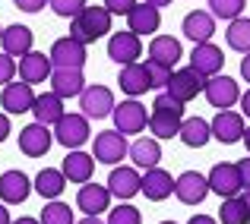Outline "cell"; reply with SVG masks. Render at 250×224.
Returning a JSON list of instances; mask_svg holds the SVG:
<instances>
[{"label": "cell", "instance_id": "484cf974", "mask_svg": "<svg viewBox=\"0 0 250 224\" xmlns=\"http://www.w3.org/2000/svg\"><path fill=\"white\" fill-rule=\"evenodd\" d=\"M184 57V48H181V41L177 38H171V35H155L152 41H149V60H155V63H165V67L174 70V63Z\"/></svg>", "mask_w": 250, "mask_h": 224}, {"label": "cell", "instance_id": "cb8c5ba5", "mask_svg": "<svg viewBox=\"0 0 250 224\" xmlns=\"http://www.w3.org/2000/svg\"><path fill=\"white\" fill-rule=\"evenodd\" d=\"M127 25H130V32H133V35H155V32H159V25H162V13L143 0V3H136L133 13L127 16Z\"/></svg>", "mask_w": 250, "mask_h": 224}, {"label": "cell", "instance_id": "5b68a950", "mask_svg": "<svg viewBox=\"0 0 250 224\" xmlns=\"http://www.w3.org/2000/svg\"><path fill=\"white\" fill-rule=\"evenodd\" d=\"M206 82L209 79L200 76L193 67H184V70H174V73H171V82H168L165 92L171 98H177L181 104H187L190 98H196L200 92H206Z\"/></svg>", "mask_w": 250, "mask_h": 224}, {"label": "cell", "instance_id": "ac0fdd59", "mask_svg": "<svg viewBox=\"0 0 250 224\" xmlns=\"http://www.w3.org/2000/svg\"><path fill=\"white\" fill-rule=\"evenodd\" d=\"M181 32H184V35H187L193 44H206L209 38L215 35V16H212L209 10H193V13H187V16H184Z\"/></svg>", "mask_w": 250, "mask_h": 224}, {"label": "cell", "instance_id": "74e56055", "mask_svg": "<svg viewBox=\"0 0 250 224\" xmlns=\"http://www.w3.org/2000/svg\"><path fill=\"white\" fill-rule=\"evenodd\" d=\"M51 10L63 19H76L85 10V0H51Z\"/></svg>", "mask_w": 250, "mask_h": 224}, {"label": "cell", "instance_id": "1f68e13d", "mask_svg": "<svg viewBox=\"0 0 250 224\" xmlns=\"http://www.w3.org/2000/svg\"><path fill=\"white\" fill-rule=\"evenodd\" d=\"M35 189L44 199H57V196L67 189V177L57 168H44V170H38V177H35Z\"/></svg>", "mask_w": 250, "mask_h": 224}, {"label": "cell", "instance_id": "d6a6232c", "mask_svg": "<svg viewBox=\"0 0 250 224\" xmlns=\"http://www.w3.org/2000/svg\"><path fill=\"white\" fill-rule=\"evenodd\" d=\"M225 41H228V48L241 51V54H250V19H247V16H241V19H234V22H228Z\"/></svg>", "mask_w": 250, "mask_h": 224}, {"label": "cell", "instance_id": "836d02e7", "mask_svg": "<svg viewBox=\"0 0 250 224\" xmlns=\"http://www.w3.org/2000/svg\"><path fill=\"white\" fill-rule=\"evenodd\" d=\"M42 224H76L73 221V212H70L67 202H48V205L42 208V218H38Z\"/></svg>", "mask_w": 250, "mask_h": 224}, {"label": "cell", "instance_id": "e575fe53", "mask_svg": "<svg viewBox=\"0 0 250 224\" xmlns=\"http://www.w3.org/2000/svg\"><path fill=\"white\" fill-rule=\"evenodd\" d=\"M219 221H222V224H247V212H244V202H241V196L222 202Z\"/></svg>", "mask_w": 250, "mask_h": 224}, {"label": "cell", "instance_id": "6da1fadb", "mask_svg": "<svg viewBox=\"0 0 250 224\" xmlns=\"http://www.w3.org/2000/svg\"><path fill=\"white\" fill-rule=\"evenodd\" d=\"M108 32H111V13L104 10V6H85L80 16L73 19V25H70V35L83 44L98 41V38L108 35Z\"/></svg>", "mask_w": 250, "mask_h": 224}, {"label": "cell", "instance_id": "277c9868", "mask_svg": "<svg viewBox=\"0 0 250 224\" xmlns=\"http://www.w3.org/2000/svg\"><path fill=\"white\" fill-rule=\"evenodd\" d=\"M209 189H212V193H219V196H225V199H234V196L244 193V183H241L238 164H231V161L212 164V170H209Z\"/></svg>", "mask_w": 250, "mask_h": 224}, {"label": "cell", "instance_id": "52a82bcc", "mask_svg": "<svg viewBox=\"0 0 250 224\" xmlns=\"http://www.w3.org/2000/svg\"><path fill=\"white\" fill-rule=\"evenodd\" d=\"M92 155H95L98 164H117L130 155V146L117 130H102L95 133V146H92Z\"/></svg>", "mask_w": 250, "mask_h": 224}, {"label": "cell", "instance_id": "f546056e", "mask_svg": "<svg viewBox=\"0 0 250 224\" xmlns=\"http://www.w3.org/2000/svg\"><path fill=\"white\" fill-rule=\"evenodd\" d=\"M212 139V127H209L203 117H187L181 123V142L190 149H203L206 142Z\"/></svg>", "mask_w": 250, "mask_h": 224}, {"label": "cell", "instance_id": "816d5d0a", "mask_svg": "<svg viewBox=\"0 0 250 224\" xmlns=\"http://www.w3.org/2000/svg\"><path fill=\"white\" fill-rule=\"evenodd\" d=\"M149 6H155V10H159V6H168V3H174V0H146Z\"/></svg>", "mask_w": 250, "mask_h": 224}, {"label": "cell", "instance_id": "8fae6325", "mask_svg": "<svg viewBox=\"0 0 250 224\" xmlns=\"http://www.w3.org/2000/svg\"><path fill=\"white\" fill-rule=\"evenodd\" d=\"M190 67L196 70L200 76L212 79L222 73V67H225V54H222L219 44L206 41V44H193V54H190Z\"/></svg>", "mask_w": 250, "mask_h": 224}, {"label": "cell", "instance_id": "2e32d148", "mask_svg": "<svg viewBox=\"0 0 250 224\" xmlns=\"http://www.w3.org/2000/svg\"><path fill=\"white\" fill-rule=\"evenodd\" d=\"M209 127H212V139L225 142V146L244 139V133H247L244 130V114H238V111H219Z\"/></svg>", "mask_w": 250, "mask_h": 224}, {"label": "cell", "instance_id": "7402d4cb", "mask_svg": "<svg viewBox=\"0 0 250 224\" xmlns=\"http://www.w3.org/2000/svg\"><path fill=\"white\" fill-rule=\"evenodd\" d=\"M51 73H54V63H51L48 54L32 51V54H25L22 60H19V79H22V82H29V85L51 79Z\"/></svg>", "mask_w": 250, "mask_h": 224}, {"label": "cell", "instance_id": "9c48e42d", "mask_svg": "<svg viewBox=\"0 0 250 224\" xmlns=\"http://www.w3.org/2000/svg\"><path fill=\"white\" fill-rule=\"evenodd\" d=\"M140 54H143V41L140 35H133V32H117V35H111L108 41V57L114 63H121V67H130V63H140Z\"/></svg>", "mask_w": 250, "mask_h": 224}, {"label": "cell", "instance_id": "4dcf8cb0", "mask_svg": "<svg viewBox=\"0 0 250 224\" xmlns=\"http://www.w3.org/2000/svg\"><path fill=\"white\" fill-rule=\"evenodd\" d=\"M181 123H184V117L168 114V111H152V114H149L152 139H171V136H181Z\"/></svg>", "mask_w": 250, "mask_h": 224}, {"label": "cell", "instance_id": "f5cc1de1", "mask_svg": "<svg viewBox=\"0 0 250 224\" xmlns=\"http://www.w3.org/2000/svg\"><path fill=\"white\" fill-rule=\"evenodd\" d=\"M13 224H42L38 218H19V221H13Z\"/></svg>", "mask_w": 250, "mask_h": 224}, {"label": "cell", "instance_id": "bcb514c9", "mask_svg": "<svg viewBox=\"0 0 250 224\" xmlns=\"http://www.w3.org/2000/svg\"><path fill=\"white\" fill-rule=\"evenodd\" d=\"M241 114L250 117V89L244 92V95H241Z\"/></svg>", "mask_w": 250, "mask_h": 224}, {"label": "cell", "instance_id": "603a6c76", "mask_svg": "<svg viewBox=\"0 0 250 224\" xmlns=\"http://www.w3.org/2000/svg\"><path fill=\"white\" fill-rule=\"evenodd\" d=\"M63 177L70 183H92V170H95V155H85V151H70L63 158Z\"/></svg>", "mask_w": 250, "mask_h": 224}, {"label": "cell", "instance_id": "9f6ffc18", "mask_svg": "<svg viewBox=\"0 0 250 224\" xmlns=\"http://www.w3.org/2000/svg\"><path fill=\"white\" fill-rule=\"evenodd\" d=\"M159 224H177V221H159Z\"/></svg>", "mask_w": 250, "mask_h": 224}, {"label": "cell", "instance_id": "83f0119b", "mask_svg": "<svg viewBox=\"0 0 250 224\" xmlns=\"http://www.w3.org/2000/svg\"><path fill=\"white\" fill-rule=\"evenodd\" d=\"M85 89V79H83V70H54L51 73V92L61 98H76L83 95Z\"/></svg>", "mask_w": 250, "mask_h": 224}, {"label": "cell", "instance_id": "8d00e7d4", "mask_svg": "<svg viewBox=\"0 0 250 224\" xmlns=\"http://www.w3.org/2000/svg\"><path fill=\"white\" fill-rule=\"evenodd\" d=\"M108 224H143V212L133 208L130 202H124V205H117V208L108 212Z\"/></svg>", "mask_w": 250, "mask_h": 224}, {"label": "cell", "instance_id": "ba28073f", "mask_svg": "<svg viewBox=\"0 0 250 224\" xmlns=\"http://www.w3.org/2000/svg\"><path fill=\"white\" fill-rule=\"evenodd\" d=\"M114 92L108 89V85H85L83 95H80V111L85 117H95V120H102V117L114 114Z\"/></svg>", "mask_w": 250, "mask_h": 224}, {"label": "cell", "instance_id": "5bb4252c", "mask_svg": "<svg viewBox=\"0 0 250 224\" xmlns=\"http://www.w3.org/2000/svg\"><path fill=\"white\" fill-rule=\"evenodd\" d=\"M206 101L219 111H228L231 104L241 101V89L231 76H212L206 82Z\"/></svg>", "mask_w": 250, "mask_h": 224}, {"label": "cell", "instance_id": "8992f818", "mask_svg": "<svg viewBox=\"0 0 250 224\" xmlns=\"http://www.w3.org/2000/svg\"><path fill=\"white\" fill-rule=\"evenodd\" d=\"M51 63H54V70H83V63L89 60L85 57V44L76 41L73 35L67 38H57L54 44H51Z\"/></svg>", "mask_w": 250, "mask_h": 224}, {"label": "cell", "instance_id": "c3c4849f", "mask_svg": "<svg viewBox=\"0 0 250 224\" xmlns=\"http://www.w3.org/2000/svg\"><path fill=\"white\" fill-rule=\"evenodd\" d=\"M241 76L250 82V54H244V60H241Z\"/></svg>", "mask_w": 250, "mask_h": 224}, {"label": "cell", "instance_id": "d6986e66", "mask_svg": "<svg viewBox=\"0 0 250 224\" xmlns=\"http://www.w3.org/2000/svg\"><path fill=\"white\" fill-rule=\"evenodd\" d=\"M108 189L117 199H133L136 193H143V177L136 174V168H111Z\"/></svg>", "mask_w": 250, "mask_h": 224}, {"label": "cell", "instance_id": "d4e9b609", "mask_svg": "<svg viewBox=\"0 0 250 224\" xmlns=\"http://www.w3.org/2000/svg\"><path fill=\"white\" fill-rule=\"evenodd\" d=\"M174 183L177 180L168 174V170L152 168V170H146V177H143V193H146V199L162 202V199H168V196L174 193Z\"/></svg>", "mask_w": 250, "mask_h": 224}, {"label": "cell", "instance_id": "d590c367", "mask_svg": "<svg viewBox=\"0 0 250 224\" xmlns=\"http://www.w3.org/2000/svg\"><path fill=\"white\" fill-rule=\"evenodd\" d=\"M241 10H244V0H209V13L215 19L234 22V19H241Z\"/></svg>", "mask_w": 250, "mask_h": 224}, {"label": "cell", "instance_id": "ffe728a7", "mask_svg": "<svg viewBox=\"0 0 250 224\" xmlns=\"http://www.w3.org/2000/svg\"><path fill=\"white\" fill-rule=\"evenodd\" d=\"M117 85H121V92H127L130 98L146 95V92L152 89V79H149V67H146V63H130V67H121Z\"/></svg>", "mask_w": 250, "mask_h": 224}, {"label": "cell", "instance_id": "f1b7e54d", "mask_svg": "<svg viewBox=\"0 0 250 224\" xmlns=\"http://www.w3.org/2000/svg\"><path fill=\"white\" fill-rule=\"evenodd\" d=\"M32 114H35V123H44V127L61 123V117H63V98L54 95V92H44V95L35 98Z\"/></svg>", "mask_w": 250, "mask_h": 224}, {"label": "cell", "instance_id": "44dd1931", "mask_svg": "<svg viewBox=\"0 0 250 224\" xmlns=\"http://www.w3.org/2000/svg\"><path fill=\"white\" fill-rule=\"evenodd\" d=\"M32 29L29 25H6L3 29V35H0V44H3V54H10V57H19L22 60L25 54H32Z\"/></svg>", "mask_w": 250, "mask_h": 224}, {"label": "cell", "instance_id": "9a60e30c", "mask_svg": "<svg viewBox=\"0 0 250 224\" xmlns=\"http://www.w3.org/2000/svg\"><path fill=\"white\" fill-rule=\"evenodd\" d=\"M51 142H54V133H51L44 123H29V127L19 133V151L29 158H42L48 155Z\"/></svg>", "mask_w": 250, "mask_h": 224}, {"label": "cell", "instance_id": "7dc6e473", "mask_svg": "<svg viewBox=\"0 0 250 224\" xmlns=\"http://www.w3.org/2000/svg\"><path fill=\"white\" fill-rule=\"evenodd\" d=\"M187 224H219L215 218H209V215H193V218H190Z\"/></svg>", "mask_w": 250, "mask_h": 224}, {"label": "cell", "instance_id": "ee69618b", "mask_svg": "<svg viewBox=\"0 0 250 224\" xmlns=\"http://www.w3.org/2000/svg\"><path fill=\"white\" fill-rule=\"evenodd\" d=\"M238 170H241V183H244V189H250V158L238 161Z\"/></svg>", "mask_w": 250, "mask_h": 224}, {"label": "cell", "instance_id": "11a10c76", "mask_svg": "<svg viewBox=\"0 0 250 224\" xmlns=\"http://www.w3.org/2000/svg\"><path fill=\"white\" fill-rule=\"evenodd\" d=\"M244 142H247V151H250V127H247V133H244Z\"/></svg>", "mask_w": 250, "mask_h": 224}, {"label": "cell", "instance_id": "60d3db41", "mask_svg": "<svg viewBox=\"0 0 250 224\" xmlns=\"http://www.w3.org/2000/svg\"><path fill=\"white\" fill-rule=\"evenodd\" d=\"M16 60H13L10 54H0V85H10L13 76H16Z\"/></svg>", "mask_w": 250, "mask_h": 224}, {"label": "cell", "instance_id": "4fadbf2b", "mask_svg": "<svg viewBox=\"0 0 250 224\" xmlns=\"http://www.w3.org/2000/svg\"><path fill=\"white\" fill-rule=\"evenodd\" d=\"M76 205H80V212H85V218H98L111 205V189L102 183H83L76 193Z\"/></svg>", "mask_w": 250, "mask_h": 224}, {"label": "cell", "instance_id": "3957f363", "mask_svg": "<svg viewBox=\"0 0 250 224\" xmlns=\"http://www.w3.org/2000/svg\"><path fill=\"white\" fill-rule=\"evenodd\" d=\"M114 130L121 136H136L143 133V130L149 127V117H146V108H143L136 98H130V101H121L114 108Z\"/></svg>", "mask_w": 250, "mask_h": 224}, {"label": "cell", "instance_id": "7bdbcfd3", "mask_svg": "<svg viewBox=\"0 0 250 224\" xmlns=\"http://www.w3.org/2000/svg\"><path fill=\"white\" fill-rule=\"evenodd\" d=\"M13 3L22 13H38V10H44V3H51V0H13Z\"/></svg>", "mask_w": 250, "mask_h": 224}, {"label": "cell", "instance_id": "7c38bea8", "mask_svg": "<svg viewBox=\"0 0 250 224\" xmlns=\"http://www.w3.org/2000/svg\"><path fill=\"white\" fill-rule=\"evenodd\" d=\"M35 92H32V85L29 82H10V85H3V92H0V108L6 111V114H29L32 111V104H35Z\"/></svg>", "mask_w": 250, "mask_h": 224}, {"label": "cell", "instance_id": "7a4b0ae2", "mask_svg": "<svg viewBox=\"0 0 250 224\" xmlns=\"http://www.w3.org/2000/svg\"><path fill=\"white\" fill-rule=\"evenodd\" d=\"M89 117L85 114H63L61 123H54V142H61L63 149H80L89 139Z\"/></svg>", "mask_w": 250, "mask_h": 224}, {"label": "cell", "instance_id": "f907efd6", "mask_svg": "<svg viewBox=\"0 0 250 224\" xmlns=\"http://www.w3.org/2000/svg\"><path fill=\"white\" fill-rule=\"evenodd\" d=\"M0 224H13V218H10V212H6L3 202H0Z\"/></svg>", "mask_w": 250, "mask_h": 224}, {"label": "cell", "instance_id": "e0dca14e", "mask_svg": "<svg viewBox=\"0 0 250 224\" xmlns=\"http://www.w3.org/2000/svg\"><path fill=\"white\" fill-rule=\"evenodd\" d=\"M32 189L35 187H32V180L22 170H6V174H0V199H3L6 205H22Z\"/></svg>", "mask_w": 250, "mask_h": 224}, {"label": "cell", "instance_id": "b9f144b4", "mask_svg": "<svg viewBox=\"0 0 250 224\" xmlns=\"http://www.w3.org/2000/svg\"><path fill=\"white\" fill-rule=\"evenodd\" d=\"M133 6H136V0H104V10L111 16H130Z\"/></svg>", "mask_w": 250, "mask_h": 224}, {"label": "cell", "instance_id": "f35d334b", "mask_svg": "<svg viewBox=\"0 0 250 224\" xmlns=\"http://www.w3.org/2000/svg\"><path fill=\"white\" fill-rule=\"evenodd\" d=\"M146 67H149V79H152V89H168L171 73H174V70L165 67V63H155V60H149Z\"/></svg>", "mask_w": 250, "mask_h": 224}, {"label": "cell", "instance_id": "ab89813d", "mask_svg": "<svg viewBox=\"0 0 250 224\" xmlns=\"http://www.w3.org/2000/svg\"><path fill=\"white\" fill-rule=\"evenodd\" d=\"M152 111H168V114H177V117H184V104L177 101V98H171L168 92H159V95H155V101H152Z\"/></svg>", "mask_w": 250, "mask_h": 224}, {"label": "cell", "instance_id": "db71d44e", "mask_svg": "<svg viewBox=\"0 0 250 224\" xmlns=\"http://www.w3.org/2000/svg\"><path fill=\"white\" fill-rule=\"evenodd\" d=\"M76 224H104L102 218H83V221H76Z\"/></svg>", "mask_w": 250, "mask_h": 224}, {"label": "cell", "instance_id": "f6af8a7d", "mask_svg": "<svg viewBox=\"0 0 250 224\" xmlns=\"http://www.w3.org/2000/svg\"><path fill=\"white\" fill-rule=\"evenodd\" d=\"M10 136V114H0V142Z\"/></svg>", "mask_w": 250, "mask_h": 224}, {"label": "cell", "instance_id": "681fc988", "mask_svg": "<svg viewBox=\"0 0 250 224\" xmlns=\"http://www.w3.org/2000/svg\"><path fill=\"white\" fill-rule=\"evenodd\" d=\"M241 202H244V212H247V224H250V189L241 193Z\"/></svg>", "mask_w": 250, "mask_h": 224}, {"label": "cell", "instance_id": "4316f807", "mask_svg": "<svg viewBox=\"0 0 250 224\" xmlns=\"http://www.w3.org/2000/svg\"><path fill=\"white\" fill-rule=\"evenodd\" d=\"M130 161H133L136 168H143V170L159 168V161H162V146H159V139H152V136H143V139H136L133 146H130Z\"/></svg>", "mask_w": 250, "mask_h": 224}, {"label": "cell", "instance_id": "30bf717a", "mask_svg": "<svg viewBox=\"0 0 250 224\" xmlns=\"http://www.w3.org/2000/svg\"><path fill=\"white\" fill-rule=\"evenodd\" d=\"M174 196L184 205H200L209 196V177H203L200 170H184L174 183Z\"/></svg>", "mask_w": 250, "mask_h": 224}, {"label": "cell", "instance_id": "6f0895ef", "mask_svg": "<svg viewBox=\"0 0 250 224\" xmlns=\"http://www.w3.org/2000/svg\"><path fill=\"white\" fill-rule=\"evenodd\" d=\"M0 35H3V25H0Z\"/></svg>", "mask_w": 250, "mask_h": 224}]
</instances>
